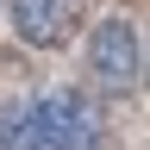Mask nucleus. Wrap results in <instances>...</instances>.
I'll list each match as a JSON object with an SVG mask.
<instances>
[{"label": "nucleus", "instance_id": "obj_1", "mask_svg": "<svg viewBox=\"0 0 150 150\" xmlns=\"http://www.w3.org/2000/svg\"><path fill=\"white\" fill-rule=\"evenodd\" d=\"M31 106H38L44 150H100V106H94L81 88H50V94H38Z\"/></svg>", "mask_w": 150, "mask_h": 150}, {"label": "nucleus", "instance_id": "obj_3", "mask_svg": "<svg viewBox=\"0 0 150 150\" xmlns=\"http://www.w3.org/2000/svg\"><path fill=\"white\" fill-rule=\"evenodd\" d=\"M81 25V0H13V31L31 50H63Z\"/></svg>", "mask_w": 150, "mask_h": 150}, {"label": "nucleus", "instance_id": "obj_4", "mask_svg": "<svg viewBox=\"0 0 150 150\" xmlns=\"http://www.w3.org/2000/svg\"><path fill=\"white\" fill-rule=\"evenodd\" d=\"M0 150H44L31 100H0Z\"/></svg>", "mask_w": 150, "mask_h": 150}, {"label": "nucleus", "instance_id": "obj_2", "mask_svg": "<svg viewBox=\"0 0 150 150\" xmlns=\"http://www.w3.org/2000/svg\"><path fill=\"white\" fill-rule=\"evenodd\" d=\"M88 69H94V81H100L106 94H131V88H138L144 56H138V25H131L125 13H112V19L94 25V38H88Z\"/></svg>", "mask_w": 150, "mask_h": 150}]
</instances>
